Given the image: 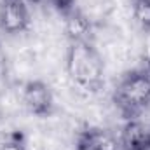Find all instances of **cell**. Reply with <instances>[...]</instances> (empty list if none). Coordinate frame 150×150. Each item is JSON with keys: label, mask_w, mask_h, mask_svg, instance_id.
Here are the masks:
<instances>
[{"label": "cell", "mask_w": 150, "mask_h": 150, "mask_svg": "<svg viewBox=\"0 0 150 150\" xmlns=\"http://www.w3.org/2000/svg\"><path fill=\"white\" fill-rule=\"evenodd\" d=\"M65 74L80 98H91L101 91L107 65L93 40H72L67 44Z\"/></svg>", "instance_id": "1"}, {"label": "cell", "mask_w": 150, "mask_h": 150, "mask_svg": "<svg viewBox=\"0 0 150 150\" xmlns=\"http://www.w3.org/2000/svg\"><path fill=\"white\" fill-rule=\"evenodd\" d=\"M115 110L124 119H136L150 105V72L142 68H131L119 77L112 94Z\"/></svg>", "instance_id": "2"}, {"label": "cell", "mask_w": 150, "mask_h": 150, "mask_svg": "<svg viewBox=\"0 0 150 150\" xmlns=\"http://www.w3.org/2000/svg\"><path fill=\"white\" fill-rule=\"evenodd\" d=\"M23 110L38 119H47L56 112V93L44 79H32L21 84Z\"/></svg>", "instance_id": "3"}, {"label": "cell", "mask_w": 150, "mask_h": 150, "mask_svg": "<svg viewBox=\"0 0 150 150\" xmlns=\"http://www.w3.org/2000/svg\"><path fill=\"white\" fill-rule=\"evenodd\" d=\"M32 30V11L26 0H0V32L19 37Z\"/></svg>", "instance_id": "4"}, {"label": "cell", "mask_w": 150, "mask_h": 150, "mask_svg": "<svg viewBox=\"0 0 150 150\" xmlns=\"http://www.w3.org/2000/svg\"><path fill=\"white\" fill-rule=\"evenodd\" d=\"M74 150H120L119 136L105 126H84L75 134Z\"/></svg>", "instance_id": "5"}, {"label": "cell", "mask_w": 150, "mask_h": 150, "mask_svg": "<svg viewBox=\"0 0 150 150\" xmlns=\"http://www.w3.org/2000/svg\"><path fill=\"white\" fill-rule=\"evenodd\" d=\"M126 4L131 23L145 35L150 33V0H126Z\"/></svg>", "instance_id": "6"}, {"label": "cell", "mask_w": 150, "mask_h": 150, "mask_svg": "<svg viewBox=\"0 0 150 150\" xmlns=\"http://www.w3.org/2000/svg\"><path fill=\"white\" fill-rule=\"evenodd\" d=\"M0 150H30L26 145V140L21 133H9L2 142Z\"/></svg>", "instance_id": "7"}, {"label": "cell", "mask_w": 150, "mask_h": 150, "mask_svg": "<svg viewBox=\"0 0 150 150\" xmlns=\"http://www.w3.org/2000/svg\"><path fill=\"white\" fill-rule=\"evenodd\" d=\"M77 2L79 0H47V4L51 5V9L54 12H58L59 16H68L70 12H74L75 7H77Z\"/></svg>", "instance_id": "8"}]
</instances>
